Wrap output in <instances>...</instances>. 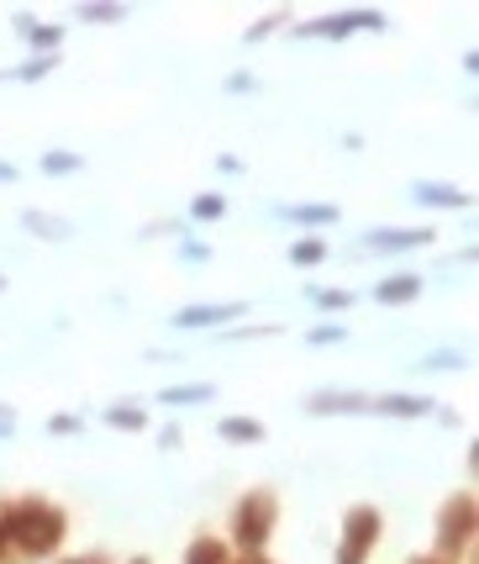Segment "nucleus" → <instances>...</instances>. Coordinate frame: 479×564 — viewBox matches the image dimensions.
Instances as JSON below:
<instances>
[{
  "instance_id": "1",
  "label": "nucleus",
  "mask_w": 479,
  "mask_h": 564,
  "mask_svg": "<svg viewBox=\"0 0 479 564\" xmlns=\"http://www.w3.org/2000/svg\"><path fill=\"white\" fill-rule=\"evenodd\" d=\"M0 539L11 549V560H58V549L69 539V512L37 496L0 501Z\"/></svg>"
},
{
  "instance_id": "2",
  "label": "nucleus",
  "mask_w": 479,
  "mask_h": 564,
  "mask_svg": "<svg viewBox=\"0 0 479 564\" xmlns=\"http://www.w3.org/2000/svg\"><path fill=\"white\" fill-rule=\"evenodd\" d=\"M475 539H479V501L469 491H454L432 517V554L448 564H464Z\"/></svg>"
},
{
  "instance_id": "3",
  "label": "nucleus",
  "mask_w": 479,
  "mask_h": 564,
  "mask_svg": "<svg viewBox=\"0 0 479 564\" xmlns=\"http://www.w3.org/2000/svg\"><path fill=\"white\" fill-rule=\"evenodd\" d=\"M274 528H280V496L264 491V486H253V491L238 501V512H232L227 549H238V554H269Z\"/></svg>"
},
{
  "instance_id": "4",
  "label": "nucleus",
  "mask_w": 479,
  "mask_h": 564,
  "mask_svg": "<svg viewBox=\"0 0 479 564\" xmlns=\"http://www.w3.org/2000/svg\"><path fill=\"white\" fill-rule=\"evenodd\" d=\"M384 539V512L380 507H348L342 512V528H337V549H333V564H369L374 560V549Z\"/></svg>"
},
{
  "instance_id": "5",
  "label": "nucleus",
  "mask_w": 479,
  "mask_h": 564,
  "mask_svg": "<svg viewBox=\"0 0 479 564\" xmlns=\"http://www.w3.org/2000/svg\"><path fill=\"white\" fill-rule=\"evenodd\" d=\"M306 412H316V417L369 412V395H359V391H316V395H306Z\"/></svg>"
},
{
  "instance_id": "6",
  "label": "nucleus",
  "mask_w": 479,
  "mask_h": 564,
  "mask_svg": "<svg viewBox=\"0 0 479 564\" xmlns=\"http://www.w3.org/2000/svg\"><path fill=\"white\" fill-rule=\"evenodd\" d=\"M369 412H380V417H427L437 406L427 395H369Z\"/></svg>"
},
{
  "instance_id": "7",
  "label": "nucleus",
  "mask_w": 479,
  "mask_h": 564,
  "mask_svg": "<svg viewBox=\"0 0 479 564\" xmlns=\"http://www.w3.org/2000/svg\"><path fill=\"white\" fill-rule=\"evenodd\" d=\"M422 243H437V232H427V227H380V232H369V248H422Z\"/></svg>"
},
{
  "instance_id": "8",
  "label": "nucleus",
  "mask_w": 479,
  "mask_h": 564,
  "mask_svg": "<svg viewBox=\"0 0 479 564\" xmlns=\"http://www.w3.org/2000/svg\"><path fill=\"white\" fill-rule=\"evenodd\" d=\"M248 306L242 301H232V306H185L179 317H174V327H211V322H232V317H242Z\"/></svg>"
},
{
  "instance_id": "9",
  "label": "nucleus",
  "mask_w": 479,
  "mask_h": 564,
  "mask_svg": "<svg viewBox=\"0 0 479 564\" xmlns=\"http://www.w3.org/2000/svg\"><path fill=\"white\" fill-rule=\"evenodd\" d=\"M374 295H380L384 306H406V301L422 295V280H416V274H390V280H380V291Z\"/></svg>"
},
{
  "instance_id": "10",
  "label": "nucleus",
  "mask_w": 479,
  "mask_h": 564,
  "mask_svg": "<svg viewBox=\"0 0 479 564\" xmlns=\"http://www.w3.org/2000/svg\"><path fill=\"white\" fill-rule=\"evenodd\" d=\"M227 560H232V549H227V539H216V533H200L185 549V564H227Z\"/></svg>"
},
{
  "instance_id": "11",
  "label": "nucleus",
  "mask_w": 479,
  "mask_h": 564,
  "mask_svg": "<svg viewBox=\"0 0 479 564\" xmlns=\"http://www.w3.org/2000/svg\"><path fill=\"white\" fill-rule=\"evenodd\" d=\"M411 196L422 200V206H469V191H454V185H427V180H422Z\"/></svg>"
},
{
  "instance_id": "12",
  "label": "nucleus",
  "mask_w": 479,
  "mask_h": 564,
  "mask_svg": "<svg viewBox=\"0 0 479 564\" xmlns=\"http://www.w3.org/2000/svg\"><path fill=\"white\" fill-rule=\"evenodd\" d=\"M211 386H168L164 395H159V401H164V406H200V401H211Z\"/></svg>"
},
{
  "instance_id": "13",
  "label": "nucleus",
  "mask_w": 479,
  "mask_h": 564,
  "mask_svg": "<svg viewBox=\"0 0 479 564\" xmlns=\"http://www.w3.org/2000/svg\"><path fill=\"white\" fill-rule=\"evenodd\" d=\"M216 433H221V438H238V443H259V438H264V427H259V422H248V417H221V422H216Z\"/></svg>"
},
{
  "instance_id": "14",
  "label": "nucleus",
  "mask_w": 479,
  "mask_h": 564,
  "mask_svg": "<svg viewBox=\"0 0 479 564\" xmlns=\"http://www.w3.org/2000/svg\"><path fill=\"white\" fill-rule=\"evenodd\" d=\"M369 17H374V11H369ZM369 17H333V22H306V37H342V32H353V26L359 22H369Z\"/></svg>"
},
{
  "instance_id": "15",
  "label": "nucleus",
  "mask_w": 479,
  "mask_h": 564,
  "mask_svg": "<svg viewBox=\"0 0 479 564\" xmlns=\"http://www.w3.org/2000/svg\"><path fill=\"white\" fill-rule=\"evenodd\" d=\"M106 422H111V427H127V433H143L148 412H138V406H111V412H106Z\"/></svg>"
},
{
  "instance_id": "16",
  "label": "nucleus",
  "mask_w": 479,
  "mask_h": 564,
  "mask_svg": "<svg viewBox=\"0 0 479 564\" xmlns=\"http://www.w3.org/2000/svg\"><path fill=\"white\" fill-rule=\"evenodd\" d=\"M290 259H295V264H322V259H327V243H322V238H301V243L290 248Z\"/></svg>"
},
{
  "instance_id": "17",
  "label": "nucleus",
  "mask_w": 479,
  "mask_h": 564,
  "mask_svg": "<svg viewBox=\"0 0 479 564\" xmlns=\"http://www.w3.org/2000/svg\"><path fill=\"white\" fill-rule=\"evenodd\" d=\"M17 26H26V43H37V48H58V26H32V17H22Z\"/></svg>"
},
{
  "instance_id": "18",
  "label": "nucleus",
  "mask_w": 479,
  "mask_h": 564,
  "mask_svg": "<svg viewBox=\"0 0 479 564\" xmlns=\"http://www.w3.org/2000/svg\"><path fill=\"white\" fill-rule=\"evenodd\" d=\"M285 217H290V221H316V227H327L337 212H333V206H290Z\"/></svg>"
},
{
  "instance_id": "19",
  "label": "nucleus",
  "mask_w": 479,
  "mask_h": 564,
  "mask_svg": "<svg viewBox=\"0 0 479 564\" xmlns=\"http://www.w3.org/2000/svg\"><path fill=\"white\" fill-rule=\"evenodd\" d=\"M58 564H117L106 549H85V554H58Z\"/></svg>"
},
{
  "instance_id": "20",
  "label": "nucleus",
  "mask_w": 479,
  "mask_h": 564,
  "mask_svg": "<svg viewBox=\"0 0 479 564\" xmlns=\"http://www.w3.org/2000/svg\"><path fill=\"white\" fill-rule=\"evenodd\" d=\"M190 212H195L200 221H211V217H221V212H227V200H221V196H200Z\"/></svg>"
},
{
  "instance_id": "21",
  "label": "nucleus",
  "mask_w": 479,
  "mask_h": 564,
  "mask_svg": "<svg viewBox=\"0 0 479 564\" xmlns=\"http://www.w3.org/2000/svg\"><path fill=\"white\" fill-rule=\"evenodd\" d=\"M79 17H85V22H121L127 11H121V6H85Z\"/></svg>"
},
{
  "instance_id": "22",
  "label": "nucleus",
  "mask_w": 479,
  "mask_h": 564,
  "mask_svg": "<svg viewBox=\"0 0 479 564\" xmlns=\"http://www.w3.org/2000/svg\"><path fill=\"white\" fill-rule=\"evenodd\" d=\"M43 170L48 174H74L79 170V159H74V153H48V159H43Z\"/></svg>"
},
{
  "instance_id": "23",
  "label": "nucleus",
  "mask_w": 479,
  "mask_h": 564,
  "mask_svg": "<svg viewBox=\"0 0 479 564\" xmlns=\"http://www.w3.org/2000/svg\"><path fill=\"white\" fill-rule=\"evenodd\" d=\"M26 227H32V232H43V238H64V232H69L64 221H48V217H26Z\"/></svg>"
},
{
  "instance_id": "24",
  "label": "nucleus",
  "mask_w": 479,
  "mask_h": 564,
  "mask_svg": "<svg viewBox=\"0 0 479 564\" xmlns=\"http://www.w3.org/2000/svg\"><path fill=\"white\" fill-rule=\"evenodd\" d=\"M53 64H58V53H43V58H32V64L22 69V79H43V74L53 69Z\"/></svg>"
},
{
  "instance_id": "25",
  "label": "nucleus",
  "mask_w": 479,
  "mask_h": 564,
  "mask_svg": "<svg viewBox=\"0 0 479 564\" xmlns=\"http://www.w3.org/2000/svg\"><path fill=\"white\" fill-rule=\"evenodd\" d=\"M316 306H353V291H316Z\"/></svg>"
},
{
  "instance_id": "26",
  "label": "nucleus",
  "mask_w": 479,
  "mask_h": 564,
  "mask_svg": "<svg viewBox=\"0 0 479 564\" xmlns=\"http://www.w3.org/2000/svg\"><path fill=\"white\" fill-rule=\"evenodd\" d=\"M342 338H348L342 327H316L312 333V344H342Z\"/></svg>"
},
{
  "instance_id": "27",
  "label": "nucleus",
  "mask_w": 479,
  "mask_h": 564,
  "mask_svg": "<svg viewBox=\"0 0 479 564\" xmlns=\"http://www.w3.org/2000/svg\"><path fill=\"white\" fill-rule=\"evenodd\" d=\"M79 427V417H48V433H74Z\"/></svg>"
},
{
  "instance_id": "28",
  "label": "nucleus",
  "mask_w": 479,
  "mask_h": 564,
  "mask_svg": "<svg viewBox=\"0 0 479 564\" xmlns=\"http://www.w3.org/2000/svg\"><path fill=\"white\" fill-rule=\"evenodd\" d=\"M227 564H274V554H232Z\"/></svg>"
},
{
  "instance_id": "29",
  "label": "nucleus",
  "mask_w": 479,
  "mask_h": 564,
  "mask_svg": "<svg viewBox=\"0 0 479 564\" xmlns=\"http://www.w3.org/2000/svg\"><path fill=\"white\" fill-rule=\"evenodd\" d=\"M406 564H448V560H437V554H416V560H406Z\"/></svg>"
},
{
  "instance_id": "30",
  "label": "nucleus",
  "mask_w": 479,
  "mask_h": 564,
  "mask_svg": "<svg viewBox=\"0 0 479 564\" xmlns=\"http://www.w3.org/2000/svg\"><path fill=\"white\" fill-rule=\"evenodd\" d=\"M0 564H11V549H6V539H0Z\"/></svg>"
},
{
  "instance_id": "31",
  "label": "nucleus",
  "mask_w": 479,
  "mask_h": 564,
  "mask_svg": "<svg viewBox=\"0 0 479 564\" xmlns=\"http://www.w3.org/2000/svg\"><path fill=\"white\" fill-rule=\"evenodd\" d=\"M127 564H153V560H148V554H132V560H127Z\"/></svg>"
},
{
  "instance_id": "32",
  "label": "nucleus",
  "mask_w": 479,
  "mask_h": 564,
  "mask_svg": "<svg viewBox=\"0 0 479 564\" xmlns=\"http://www.w3.org/2000/svg\"><path fill=\"white\" fill-rule=\"evenodd\" d=\"M11 174H17V170H6V164H0V180H11Z\"/></svg>"
},
{
  "instance_id": "33",
  "label": "nucleus",
  "mask_w": 479,
  "mask_h": 564,
  "mask_svg": "<svg viewBox=\"0 0 479 564\" xmlns=\"http://www.w3.org/2000/svg\"><path fill=\"white\" fill-rule=\"evenodd\" d=\"M0 422H6V406H0Z\"/></svg>"
},
{
  "instance_id": "34",
  "label": "nucleus",
  "mask_w": 479,
  "mask_h": 564,
  "mask_svg": "<svg viewBox=\"0 0 479 564\" xmlns=\"http://www.w3.org/2000/svg\"><path fill=\"white\" fill-rule=\"evenodd\" d=\"M0 285H6V280H0Z\"/></svg>"
}]
</instances>
